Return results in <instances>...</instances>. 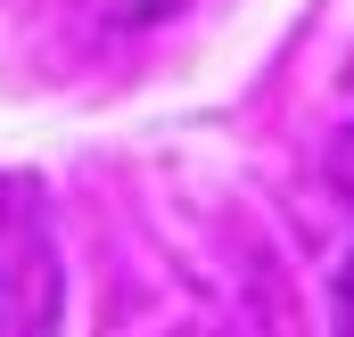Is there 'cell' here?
<instances>
[{
	"label": "cell",
	"instance_id": "obj_1",
	"mask_svg": "<svg viewBox=\"0 0 354 337\" xmlns=\"http://www.w3.org/2000/svg\"><path fill=\"white\" fill-rule=\"evenodd\" d=\"M99 8H115V17H140V8H165V0H99Z\"/></svg>",
	"mask_w": 354,
	"mask_h": 337
},
{
	"label": "cell",
	"instance_id": "obj_2",
	"mask_svg": "<svg viewBox=\"0 0 354 337\" xmlns=\"http://www.w3.org/2000/svg\"><path fill=\"white\" fill-rule=\"evenodd\" d=\"M346 313H354V255H346Z\"/></svg>",
	"mask_w": 354,
	"mask_h": 337
}]
</instances>
